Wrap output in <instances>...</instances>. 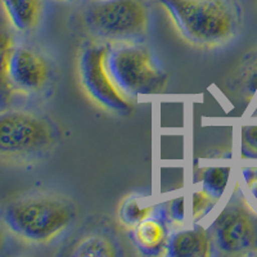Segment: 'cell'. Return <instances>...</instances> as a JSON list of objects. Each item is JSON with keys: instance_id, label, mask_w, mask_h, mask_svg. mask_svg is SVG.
Wrapping results in <instances>:
<instances>
[{"instance_id": "6", "label": "cell", "mask_w": 257, "mask_h": 257, "mask_svg": "<svg viewBox=\"0 0 257 257\" xmlns=\"http://www.w3.org/2000/svg\"><path fill=\"white\" fill-rule=\"evenodd\" d=\"M148 22V9L142 0H98L84 12L89 32L105 40H138L146 35Z\"/></svg>"}, {"instance_id": "20", "label": "cell", "mask_w": 257, "mask_h": 257, "mask_svg": "<svg viewBox=\"0 0 257 257\" xmlns=\"http://www.w3.org/2000/svg\"><path fill=\"white\" fill-rule=\"evenodd\" d=\"M4 244H6V234H4L3 229L0 228V251L4 248Z\"/></svg>"}, {"instance_id": "10", "label": "cell", "mask_w": 257, "mask_h": 257, "mask_svg": "<svg viewBox=\"0 0 257 257\" xmlns=\"http://www.w3.org/2000/svg\"><path fill=\"white\" fill-rule=\"evenodd\" d=\"M132 239L143 254L157 256L166 249L169 234L160 219L148 217L133 228Z\"/></svg>"}, {"instance_id": "5", "label": "cell", "mask_w": 257, "mask_h": 257, "mask_svg": "<svg viewBox=\"0 0 257 257\" xmlns=\"http://www.w3.org/2000/svg\"><path fill=\"white\" fill-rule=\"evenodd\" d=\"M107 66L122 93L132 96L160 94L167 84V75L152 53L141 45H122L108 50Z\"/></svg>"}, {"instance_id": "16", "label": "cell", "mask_w": 257, "mask_h": 257, "mask_svg": "<svg viewBox=\"0 0 257 257\" xmlns=\"http://www.w3.org/2000/svg\"><path fill=\"white\" fill-rule=\"evenodd\" d=\"M242 153L247 157L257 158V125H245L240 133Z\"/></svg>"}, {"instance_id": "11", "label": "cell", "mask_w": 257, "mask_h": 257, "mask_svg": "<svg viewBox=\"0 0 257 257\" xmlns=\"http://www.w3.org/2000/svg\"><path fill=\"white\" fill-rule=\"evenodd\" d=\"M12 26L21 32H30L38 26L44 0H2Z\"/></svg>"}, {"instance_id": "9", "label": "cell", "mask_w": 257, "mask_h": 257, "mask_svg": "<svg viewBox=\"0 0 257 257\" xmlns=\"http://www.w3.org/2000/svg\"><path fill=\"white\" fill-rule=\"evenodd\" d=\"M169 257H207L212 254L210 233L201 225L180 230L169 237L166 247Z\"/></svg>"}, {"instance_id": "3", "label": "cell", "mask_w": 257, "mask_h": 257, "mask_svg": "<svg viewBox=\"0 0 257 257\" xmlns=\"http://www.w3.org/2000/svg\"><path fill=\"white\" fill-rule=\"evenodd\" d=\"M56 142V128L45 117L24 111L0 113V161L22 164L39 160Z\"/></svg>"}, {"instance_id": "4", "label": "cell", "mask_w": 257, "mask_h": 257, "mask_svg": "<svg viewBox=\"0 0 257 257\" xmlns=\"http://www.w3.org/2000/svg\"><path fill=\"white\" fill-rule=\"evenodd\" d=\"M207 230L212 242V254H257V212L239 187L235 188Z\"/></svg>"}, {"instance_id": "19", "label": "cell", "mask_w": 257, "mask_h": 257, "mask_svg": "<svg viewBox=\"0 0 257 257\" xmlns=\"http://www.w3.org/2000/svg\"><path fill=\"white\" fill-rule=\"evenodd\" d=\"M243 178H244L251 196L257 202V169H244L243 170Z\"/></svg>"}, {"instance_id": "13", "label": "cell", "mask_w": 257, "mask_h": 257, "mask_svg": "<svg viewBox=\"0 0 257 257\" xmlns=\"http://www.w3.org/2000/svg\"><path fill=\"white\" fill-rule=\"evenodd\" d=\"M153 205L149 198L143 196H132L122 202L118 210V217L126 226L134 228L135 225L152 217Z\"/></svg>"}, {"instance_id": "17", "label": "cell", "mask_w": 257, "mask_h": 257, "mask_svg": "<svg viewBox=\"0 0 257 257\" xmlns=\"http://www.w3.org/2000/svg\"><path fill=\"white\" fill-rule=\"evenodd\" d=\"M216 202V199H213L206 190L202 189L194 192L193 194V217L194 220H199L203 215H206Z\"/></svg>"}, {"instance_id": "12", "label": "cell", "mask_w": 257, "mask_h": 257, "mask_svg": "<svg viewBox=\"0 0 257 257\" xmlns=\"http://www.w3.org/2000/svg\"><path fill=\"white\" fill-rule=\"evenodd\" d=\"M13 49L15 45L12 36L8 32L0 31V111L9 105L15 89L9 75V63Z\"/></svg>"}, {"instance_id": "2", "label": "cell", "mask_w": 257, "mask_h": 257, "mask_svg": "<svg viewBox=\"0 0 257 257\" xmlns=\"http://www.w3.org/2000/svg\"><path fill=\"white\" fill-rule=\"evenodd\" d=\"M75 217V206L70 201L49 194L17 199L3 212L4 222L11 231L34 243L53 240Z\"/></svg>"}, {"instance_id": "21", "label": "cell", "mask_w": 257, "mask_h": 257, "mask_svg": "<svg viewBox=\"0 0 257 257\" xmlns=\"http://www.w3.org/2000/svg\"><path fill=\"white\" fill-rule=\"evenodd\" d=\"M67 2H70V0H67Z\"/></svg>"}, {"instance_id": "18", "label": "cell", "mask_w": 257, "mask_h": 257, "mask_svg": "<svg viewBox=\"0 0 257 257\" xmlns=\"http://www.w3.org/2000/svg\"><path fill=\"white\" fill-rule=\"evenodd\" d=\"M167 213L175 221H184V197H179L170 202L167 206Z\"/></svg>"}, {"instance_id": "14", "label": "cell", "mask_w": 257, "mask_h": 257, "mask_svg": "<svg viewBox=\"0 0 257 257\" xmlns=\"http://www.w3.org/2000/svg\"><path fill=\"white\" fill-rule=\"evenodd\" d=\"M116 254V244L102 234L89 235L82 239L72 252V256L76 257H113Z\"/></svg>"}, {"instance_id": "7", "label": "cell", "mask_w": 257, "mask_h": 257, "mask_svg": "<svg viewBox=\"0 0 257 257\" xmlns=\"http://www.w3.org/2000/svg\"><path fill=\"white\" fill-rule=\"evenodd\" d=\"M108 49L104 45H89L80 57V76L84 88L94 100L118 114H128L133 105L114 82L107 66Z\"/></svg>"}, {"instance_id": "1", "label": "cell", "mask_w": 257, "mask_h": 257, "mask_svg": "<svg viewBox=\"0 0 257 257\" xmlns=\"http://www.w3.org/2000/svg\"><path fill=\"white\" fill-rule=\"evenodd\" d=\"M190 44L215 48L233 40L242 24L237 0H160Z\"/></svg>"}, {"instance_id": "8", "label": "cell", "mask_w": 257, "mask_h": 257, "mask_svg": "<svg viewBox=\"0 0 257 257\" xmlns=\"http://www.w3.org/2000/svg\"><path fill=\"white\" fill-rule=\"evenodd\" d=\"M9 75L13 88L31 94L44 88L49 77V67L38 52L18 47L11 56Z\"/></svg>"}, {"instance_id": "15", "label": "cell", "mask_w": 257, "mask_h": 257, "mask_svg": "<svg viewBox=\"0 0 257 257\" xmlns=\"http://www.w3.org/2000/svg\"><path fill=\"white\" fill-rule=\"evenodd\" d=\"M230 171V167H208L203 170L201 179L203 190H206L213 199L219 201L226 189Z\"/></svg>"}]
</instances>
